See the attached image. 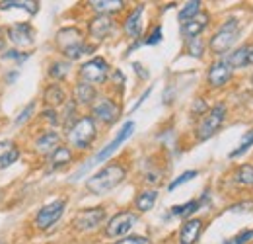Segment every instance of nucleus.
<instances>
[{"instance_id": "f257e3e1", "label": "nucleus", "mask_w": 253, "mask_h": 244, "mask_svg": "<svg viewBox=\"0 0 253 244\" xmlns=\"http://www.w3.org/2000/svg\"><path fill=\"white\" fill-rule=\"evenodd\" d=\"M125 166L119 164V162H111L107 166H103L99 172H95L92 178H88L86 187L95 193V195H101V193H107L111 189H115L119 183L125 180Z\"/></svg>"}, {"instance_id": "f03ea898", "label": "nucleus", "mask_w": 253, "mask_h": 244, "mask_svg": "<svg viewBox=\"0 0 253 244\" xmlns=\"http://www.w3.org/2000/svg\"><path fill=\"white\" fill-rule=\"evenodd\" d=\"M97 137V127H95V120L92 116H84V118H78L76 122L68 127V143L78 149V151H86L92 147V143Z\"/></svg>"}, {"instance_id": "7ed1b4c3", "label": "nucleus", "mask_w": 253, "mask_h": 244, "mask_svg": "<svg viewBox=\"0 0 253 244\" xmlns=\"http://www.w3.org/2000/svg\"><path fill=\"white\" fill-rule=\"evenodd\" d=\"M240 37V20L238 18H228L224 24H222L218 31L212 35L211 39V51L216 53V55H224L232 49V45L238 41Z\"/></svg>"}, {"instance_id": "20e7f679", "label": "nucleus", "mask_w": 253, "mask_h": 244, "mask_svg": "<svg viewBox=\"0 0 253 244\" xmlns=\"http://www.w3.org/2000/svg\"><path fill=\"white\" fill-rule=\"evenodd\" d=\"M57 45L66 59H78L84 53H92L90 47L84 43L82 33L76 28H64L57 33Z\"/></svg>"}, {"instance_id": "39448f33", "label": "nucleus", "mask_w": 253, "mask_h": 244, "mask_svg": "<svg viewBox=\"0 0 253 244\" xmlns=\"http://www.w3.org/2000/svg\"><path fill=\"white\" fill-rule=\"evenodd\" d=\"M226 120V104H216L214 108H211L201 123L197 125V139L199 141H207L211 139Z\"/></svg>"}, {"instance_id": "423d86ee", "label": "nucleus", "mask_w": 253, "mask_h": 244, "mask_svg": "<svg viewBox=\"0 0 253 244\" xmlns=\"http://www.w3.org/2000/svg\"><path fill=\"white\" fill-rule=\"evenodd\" d=\"M138 223V215L132 211H119L115 213L105 225V237L107 239H121Z\"/></svg>"}, {"instance_id": "0eeeda50", "label": "nucleus", "mask_w": 253, "mask_h": 244, "mask_svg": "<svg viewBox=\"0 0 253 244\" xmlns=\"http://www.w3.org/2000/svg\"><path fill=\"white\" fill-rule=\"evenodd\" d=\"M109 72V64L103 57H94L80 66V78L86 84H103Z\"/></svg>"}, {"instance_id": "6e6552de", "label": "nucleus", "mask_w": 253, "mask_h": 244, "mask_svg": "<svg viewBox=\"0 0 253 244\" xmlns=\"http://www.w3.org/2000/svg\"><path fill=\"white\" fill-rule=\"evenodd\" d=\"M132 131H134V122H126L125 125L121 127V131L117 133V137H115V139H113V141H111V143H109L107 147H103V149H101L99 153L95 154L94 160H92L90 164H86V166H84V168H82V170H80V172H78V174L74 176V180H76V178H80V174H82L84 170H88V168H90L92 164H99V162L107 160V158H109L111 154H113L115 151H117V149H119V147H121V143H125L126 139H128V137L132 135Z\"/></svg>"}, {"instance_id": "1a4fd4ad", "label": "nucleus", "mask_w": 253, "mask_h": 244, "mask_svg": "<svg viewBox=\"0 0 253 244\" xmlns=\"http://www.w3.org/2000/svg\"><path fill=\"white\" fill-rule=\"evenodd\" d=\"M64 207H66V201H64V199H57V201H53V203L43 205V207L37 211V215H35V227L41 229V231L51 229V227L63 217Z\"/></svg>"}, {"instance_id": "9d476101", "label": "nucleus", "mask_w": 253, "mask_h": 244, "mask_svg": "<svg viewBox=\"0 0 253 244\" xmlns=\"http://www.w3.org/2000/svg\"><path fill=\"white\" fill-rule=\"evenodd\" d=\"M105 219V209L103 207H90V209H82L74 215L72 219V225L74 229L82 231V233H88V231H94L97 229Z\"/></svg>"}, {"instance_id": "9b49d317", "label": "nucleus", "mask_w": 253, "mask_h": 244, "mask_svg": "<svg viewBox=\"0 0 253 244\" xmlns=\"http://www.w3.org/2000/svg\"><path fill=\"white\" fill-rule=\"evenodd\" d=\"M230 78H232V68H230V64L226 61L212 62L211 68H209V72H207V82H209V86H212V88H222V86H226V84L230 82Z\"/></svg>"}, {"instance_id": "f8f14e48", "label": "nucleus", "mask_w": 253, "mask_h": 244, "mask_svg": "<svg viewBox=\"0 0 253 244\" xmlns=\"http://www.w3.org/2000/svg\"><path fill=\"white\" fill-rule=\"evenodd\" d=\"M119 112H121L119 106H117L111 98H101V100L94 106V118L95 120H99L101 123H107V125H111L113 122H117Z\"/></svg>"}, {"instance_id": "ddd939ff", "label": "nucleus", "mask_w": 253, "mask_h": 244, "mask_svg": "<svg viewBox=\"0 0 253 244\" xmlns=\"http://www.w3.org/2000/svg\"><path fill=\"white\" fill-rule=\"evenodd\" d=\"M226 62L230 64V68H246V66H252L253 64V43L242 45V47H238L236 51H232V53L226 57Z\"/></svg>"}, {"instance_id": "4468645a", "label": "nucleus", "mask_w": 253, "mask_h": 244, "mask_svg": "<svg viewBox=\"0 0 253 244\" xmlns=\"http://www.w3.org/2000/svg\"><path fill=\"white\" fill-rule=\"evenodd\" d=\"M113 30V20H111V16L109 14H97L94 20L90 22V26H88V31H90V35L97 39V41H101V39H105L109 33Z\"/></svg>"}, {"instance_id": "2eb2a0df", "label": "nucleus", "mask_w": 253, "mask_h": 244, "mask_svg": "<svg viewBox=\"0 0 253 244\" xmlns=\"http://www.w3.org/2000/svg\"><path fill=\"white\" fill-rule=\"evenodd\" d=\"M203 221L201 219H187L179 229V244H195L201 237Z\"/></svg>"}, {"instance_id": "dca6fc26", "label": "nucleus", "mask_w": 253, "mask_h": 244, "mask_svg": "<svg viewBox=\"0 0 253 244\" xmlns=\"http://www.w3.org/2000/svg\"><path fill=\"white\" fill-rule=\"evenodd\" d=\"M8 37H10V41H12V43L22 45V47L32 45L33 41H35V37H33V30H32V26H30V24H14V26L8 30Z\"/></svg>"}, {"instance_id": "f3484780", "label": "nucleus", "mask_w": 253, "mask_h": 244, "mask_svg": "<svg viewBox=\"0 0 253 244\" xmlns=\"http://www.w3.org/2000/svg\"><path fill=\"white\" fill-rule=\"evenodd\" d=\"M207 24H209V14H197L195 18H191L189 22H185V24H181V33H183V37H187V39H197L199 37V33L207 28Z\"/></svg>"}, {"instance_id": "a211bd4d", "label": "nucleus", "mask_w": 253, "mask_h": 244, "mask_svg": "<svg viewBox=\"0 0 253 244\" xmlns=\"http://www.w3.org/2000/svg\"><path fill=\"white\" fill-rule=\"evenodd\" d=\"M57 147H61V137L57 131H47L35 141V151L43 154H51Z\"/></svg>"}, {"instance_id": "6ab92c4d", "label": "nucleus", "mask_w": 253, "mask_h": 244, "mask_svg": "<svg viewBox=\"0 0 253 244\" xmlns=\"http://www.w3.org/2000/svg\"><path fill=\"white\" fill-rule=\"evenodd\" d=\"M142 12H144V6L140 4V6H136L128 14V18L125 20V33L128 37H132V39H136L140 35V30H142Z\"/></svg>"}, {"instance_id": "aec40b11", "label": "nucleus", "mask_w": 253, "mask_h": 244, "mask_svg": "<svg viewBox=\"0 0 253 244\" xmlns=\"http://www.w3.org/2000/svg\"><path fill=\"white\" fill-rule=\"evenodd\" d=\"M18 158H20V151H18V147L12 141L0 143V168L12 166Z\"/></svg>"}, {"instance_id": "412c9836", "label": "nucleus", "mask_w": 253, "mask_h": 244, "mask_svg": "<svg viewBox=\"0 0 253 244\" xmlns=\"http://www.w3.org/2000/svg\"><path fill=\"white\" fill-rule=\"evenodd\" d=\"M156 199H158V191L156 189H144V191H140L138 195H136V199H134V207L138 209V211H150L152 207H154V203H156Z\"/></svg>"}, {"instance_id": "4be33fe9", "label": "nucleus", "mask_w": 253, "mask_h": 244, "mask_svg": "<svg viewBox=\"0 0 253 244\" xmlns=\"http://www.w3.org/2000/svg\"><path fill=\"white\" fill-rule=\"evenodd\" d=\"M70 160H72V151H70L68 147H64V145L57 147L53 153L49 154V164H51L53 168H63Z\"/></svg>"}, {"instance_id": "5701e85b", "label": "nucleus", "mask_w": 253, "mask_h": 244, "mask_svg": "<svg viewBox=\"0 0 253 244\" xmlns=\"http://www.w3.org/2000/svg\"><path fill=\"white\" fill-rule=\"evenodd\" d=\"M74 98H76V102L78 104H84V106H88V104H92L95 98V90L92 84H86V82H78L76 84V88H74Z\"/></svg>"}, {"instance_id": "b1692460", "label": "nucleus", "mask_w": 253, "mask_h": 244, "mask_svg": "<svg viewBox=\"0 0 253 244\" xmlns=\"http://www.w3.org/2000/svg\"><path fill=\"white\" fill-rule=\"evenodd\" d=\"M12 8L26 10L28 14H35L39 10V4L32 2V0H8V2H0V10H12Z\"/></svg>"}, {"instance_id": "393cba45", "label": "nucleus", "mask_w": 253, "mask_h": 244, "mask_svg": "<svg viewBox=\"0 0 253 244\" xmlns=\"http://www.w3.org/2000/svg\"><path fill=\"white\" fill-rule=\"evenodd\" d=\"M64 98H66V94H64V90L59 84H51V86L45 90V102H47L49 106H53V108L64 104Z\"/></svg>"}, {"instance_id": "a878e982", "label": "nucleus", "mask_w": 253, "mask_h": 244, "mask_svg": "<svg viewBox=\"0 0 253 244\" xmlns=\"http://www.w3.org/2000/svg\"><path fill=\"white\" fill-rule=\"evenodd\" d=\"M234 178L242 185H253V164H240L234 172Z\"/></svg>"}, {"instance_id": "bb28decb", "label": "nucleus", "mask_w": 253, "mask_h": 244, "mask_svg": "<svg viewBox=\"0 0 253 244\" xmlns=\"http://www.w3.org/2000/svg\"><path fill=\"white\" fill-rule=\"evenodd\" d=\"M92 8L99 14H109V12H117L123 8L121 0H99V2H90Z\"/></svg>"}, {"instance_id": "cd10ccee", "label": "nucleus", "mask_w": 253, "mask_h": 244, "mask_svg": "<svg viewBox=\"0 0 253 244\" xmlns=\"http://www.w3.org/2000/svg\"><path fill=\"white\" fill-rule=\"evenodd\" d=\"M199 12H201V2H199V0H191V2H187V4L183 6V10L179 12V20H181V24L189 22L191 18H195Z\"/></svg>"}, {"instance_id": "c85d7f7f", "label": "nucleus", "mask_w": 253, "mask_h": 244, "mask_svg": "<svg viewBox=\"0 0 253 244\" xmlns=\"http://www.w3.org/2000/svg\"><path fill=\"white\" fill-rule=\"evenodd\" d=\"M199 207H201V201H199V199H191V201L183 203V205H175V207L171 209V213L177 215V217H189V215L195 213Z\"/></svg>"}, {"instance_id": "c756f323", "label": "nucleus", "mask_w": 253, "mask_h": 244, "mask_svg": "<svg viewBox=\"0 0 253 244\" xmlns=\"http://www.w3.org/2000/svg\"><path fill=\"white\" fill-rule=\"evenodd\" d=\"M252 147H253V129H252V131H248V133H246V137L242 139L240 147H238V149H234V151L230 153V158H236V156L244 154L246 151H250Z\"/></svg>"}, {"instance_id": "7c9ffc66", "label": "nucleus", "mask_w": 253, "mask_h": 244, "mask_svg": "<svg viewBox=\"0 0 253 244\" xmlns=\"http://www.w3.org/2000/svg\"><path fill=\"white\" fill-rule=\"evenodd\" d=\"M195 176H197V170H187V172H183L179 178H175L173 182L168 185V191H173L175 187H179L181 183H185V182H189V180H193Z\"/></svg>"}, {"instance_id": "2f4dec72", "label": "nucleus", "mask_w": 253, "mask_h": 244, "mask_svg": "<svg viewBox=\"0 0 253 244\" xmlns=\"http://www.w3.org/2000/svg\"><path fill=\"white\" fill-rule=\"evenodd\" d=\"M115 244H152L148 237H142V235H130L125 239H119Z\"/></svg>"}, {"instance_id": "473e14b6", "label": "nucleus", "mask_w": 253, "mask_h": 244, "mask_svg": "<svg viewBox=\"0 0 253 244\" xmlns=\"http://www.w3.org/2000/svg\"><path fill=\"white\" fill-rule=\"evenodd\" d=\"M70 70V66H68V62H55L53 66H51V70H49V74L53 76V78H63L64 74Z\"/></svg>"}, {"instance_id": "72a5a7b5", "label": "nucleus", "mask_w": 253, "mask_h": 244, "mask_svg": "<svg viewBox=\"0 0 253 244\" xmlns=\"http://www.w3.org/2000/svg\"><path fill=\"white\" fill-rule=\"evenodd\" d=\"M160 41H162V28L156 26L154 30L150 31V35L144 39V43H146V45H156V43H160Z\"/></svg>"}, {"instance_id": "f704fd0d", "label": "nucleus", "mask_w": 253, "mask_h": 244, "mask_svg": "<svg viewBox=\"0 0 253 244\" xmlns=\"http://www.w3.org/2000/svg\"><path fill=\"white\" fill-rule=\"evenodd\" d=\"M2 57H4V59H16L18 62H22V61H26V59L30 57V53H22V51H16V49H12V51L4 53Z\"/></svg>"}, {"instance_id": "c9c22d12", "label": "nucleus", "mask_w": 253, "mask_h": 244, "mask_svg": "<svg viewBox=\"0 0 253 244\" xmlns=\"http://www.w3.org/2000/svg\"><path fill=\"white\" fill-rule=\"evenodd\" d=\"M252 239H253V231L248 229V231H242L240 235L234 237V244H246V243H250Z\"/></svg>"}, {"instance_id": "e433bc0d", "label": "nucleus", "mask_w": 253, "mask_h": 244, "mask_svg": "<svg viewBox=\"0 0 253 244\" xmlns=\"http://www.w3.org/2000/svg\"><path fill=\"white\" fill-rule=\"evenodd\" d=\"M189 53L193 55V57H201V55H203V43L199 41V37H197V39H191Z\"/></svg>"}, {"instance_id": "4c0bfd02", "label": "nucleus", "mask_w": 253, "mask_h": 244, "mask_svg": "<svg viewBox=\"0 0 253 244\" xmlns=\"http://www.w3.org/2000/svg\"><path fill=\"white\" fill-rule=\"evenodd\" d=\"M32 112H33V104H28L26 108H24V112L16 118V125H22V123L26 122V120H30V116H32Z\"/></svg>"}, {"instance_id": "58836bf2", "label": "nucleus", "mask_w": 253, "mask_h": 244, "mask_svg": "<svg viewBox=\"0 0 253 244\" xmlns=\"http://www.w3.org/2000/svg\"><path fill=\"white\" fill-rule=\"evenodd\" d=\"M43 116L51 123H57V112H55V110H47V112H43Z\"/></svg>"}, {"instance_id": "ea45409f", "label": "nucleus", "mask_w": 253, "mask_h": 244, "mask_svg": "<svg viewBox=\"0 0 253 244\" xmlns=\"http://www.w3.org/2000/svg\"><path fill=\"white\" fill-rule=\"evenodd\" d=\"M150 92H152V88H148V90L144 92V94H142V96H140V100H138V102H136V104H134V108H132V110H136V108H138V106H140V104H142V102H144V100H146V98H148V96H150Z\"/></svg>"}, {"instance_id": "a19ab883", "label": "nucleus", "mask_w": 253, "mask_h": 244, "mask_svg": "<svg viewBox=\"0 0 253 244\" xmlns=\"http://www.w3.org/2000/svg\"><path fill=\"white\" fill-rule=\"evenodd\" d=\"M222 244H234V241H224Z\"/></svg>"}, {"instance_id": "79ce46f5", "label": "nucleus", "mask_w": 253, "mask_h": 244, "mask_svg": "<svg viewBox=\"0 0 253 244\" xmlns=\"http://www.w3.org/2000/svg\"><path fill=\"white\" fill-rule=\"evenodd\" d=\"M0 244H6V243H4V241H0Z\"/></svg>"}, {"instance_id": "37998d69", "label": "nucleus", "mask_w": 253, "mask_h": 244, "mask_svg": "<svg viewBox=\"0 0 253 244\" xmlns=\"http://www.w3.org/2000/svg\"><path fill=\"white\" fill-rule=\"evenodd\" d=\"M252 82H253V76H252Z\"/></svg>"}]
</instances>
